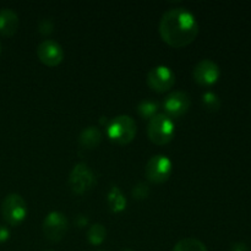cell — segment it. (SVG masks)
<instances>
[{"label": "cell", "instance_id": "6da1fadb", "mask_svg": "<svg viewBox=\"0 0 251 251\" xmlns=\"http://www.w3.org/2000/svg\"><path fill=\"white\" fill-rule=\"evenodd\" d=\"M159 34L164 43L172 48H184L193 43L199 34L195 15L185 7L169 9L159 21Z\"/></svg>", "mask_w": 251, "mask_h": 251}, {"label": "cell", "instance_id": "7a4b0ae2", "mask_svg": "<svg viewBox=\"0 0 251 251\" xmlns=\"http://www.w3.org/2000/svg\"><path fill=\"white\" fill-rule=\"evenodd\" d=\"M107 136L118 145H127L136 136V122L130 115L122 114L114 117L107 125Z\"/></svg>", "mask_w": 251, "mask_h": 251}, {"label": "cell", "instance_id": "3957f363", "mask_svg": "<svg viewBox=\"0 0 251 251\" xmlns=\"http://www.w3.org/2000/svg\"><path fill=\"white\" fill-rule=\"evenodd\" d=\"M176 134L173 119L164 113H158L152 119H150L147 125V136L152 144L157 146H164L173 140Z\"/></svg>", "mask_w": 251, "mask_h": 251}, {"label": "cell", "instance_id": "277c9868", "mask_svg": "<svg viewBox=\"0 0 251 251\" xmlns=\"http://www.w3.org/2000/svg\"><path fill=\"white\" fill-rule=\"evenodd\" d=\"M27 203L20 194H9L4 199L1 205V215L7 225L19 226L25 221L27 216Z\"/></svg>", "mask_w": 251, "mask_h": 251}, {"label": "cell", "instance_id": "5b68a950", "mask_svg": "<svg viewBox=\"0 0 251 251\" xmlns=\"http://www.w3.org/2000/svg\"><path fill=\"white\" fill-rule=\"evenodd\" d=\"M68 183L69 188L74 194L82 195L95 186L96 176L87 164L77 163L71 169Z\"/></svg>", "mask_w": 251, "mask_h": 251}, {"label": "cell", "instance_id": "8992f818", "mask_svg": "<svg viewBox=\"0 0 251 251\" xmlns=\"http://www.w3.org/2000/svg\"><path fill=\"white\" fill-rule=\"evenodd\" d=\"M173 172V163L164 154L152 156L145 167V174L150 183L163 184L171 178Z\"/></svg>", "mask_w": 251, "mask_h": 251}, {"label": "cell", "instance_id": "52a82bcc", "mask_svg": "<svg viewBox=\"0 0 251 251\" xmlns=\"http://www.w3.org/2000/svg\"><path fill=\"white\" fill-rule=\"evenodd\" d=\"M69 228V221L66 216L63 212L59 211H53L48 213L47 217L44 218L43 226V234L49 242L58 243L65 237L66 232Z\"/></svg>", "mask_w": 251, "mask_h": 251}, {"label": "cell", "instance_id": "ba28073f", "mask_svg": "<svg viewBox=\"0 0 251 251\" xmlns=\"http://www.w3.org/2000/svg\"><path fill=\"white\" fill-rule=\"evenodd\" d=\"M176 83V74L166 65L152 68L147 74V85L157 93H164L171 90Z\"/></svg>", "mask_w": 251, "mask_h": 251}, {"label": "cell", "instance_id": "9c48e42d", "mask_svg": "<svg viewBox=\"0 0 251 251\" xmlns=\"http://www.w3.org/2000/svg\"><path fill=\"white\" fill-rule=\"evenodd\" d=\"M190 96L184 91H174V92L169 93L162 103L164 114L168 115L171 119H178V118L185 115L190 109Z\"/></svg>", "mask_w": 251, "mask_h": 251}, {"label": "cell", "instance_id": "30bf717a", "mask_svg": "<svg viewBox=\"0 0 251 251\" xmlns=\"http://www.w3.org/2000/svg\"><path fill=\"white\" fill-rule=\"evenodd\" d=\"M37 56L39 61L48 68H55L64 60V49L54 39H44L37 47Z\"/></svg>", "mask_w": 251, "mask_h": 251}, {"label": "cell", "instance_id": "8fae6325", "mask_svg": "<svg viewBox=\"0 0 251 251\" xmlns=\"http://www.w3.org/2000/svg\"><path fill=\"white\" fill-rule=\"evenodd\" d=\"M221 76L220 66L210 59H202L195 65L193 77L198 85L202 87H211L218 81Z\"/></svg>", "mask_w": 251, "mask_h": 251}, {"label": "cell", "instance_id": "7c38bea8", "mask_svg": "<svg viewBox=\"0 0 251 251\" xmlns=\"http://www.w3.org/2000/svg\"><path fill=\"white\" fill-rule=\"evenodd\" d=\"M19 25V15H17V12L15 10L9 9V7H2V9H0V33L2 36H14L17 32Z\"/></svg>", "mask_w": 251, "mask_h": 251}, {"label": "cell", "instance_id": "4fadbf2b", "mask_svg": "<svg viewBox=\"0 0 251 251\" xmlns=\"http://www.w3.org/2000/svg\"><path fill=\"white\" fill-rule=\"evenodd\" d=\"M102 142V132L96 126H87L81 131L78 136V144L86 150H95Z\"/></svg>", "mask_w": 251, "mask_h": 251}, {"label": "cell", "instance_id": "5bb4252c", "mask_svg": "<svg viewBox=\"0 0 251 251\" xmlns=\"http://www.w3.org/2000/svg\"><path fill=\"white\" fill-rule=\"evenodd\" d=\"M108 207L112 212L119 213L126 208V199L118 186H113L107 196Z\"/></svg>", "mask_w": 251, "mask_h": 251}, {"label": "cell", "instance_id": "9a60e30c", "mask_svg": "<svg viewBox=\"0 0 251 251\" xmlns=\"http://www.w3.org/2000/svg\"><path fill=\"white\" fill-rule=\"evenodd\" d=\"M159 103L153 100H144L137 105V113L142 119H152L158 114Z\"/></svg>", "mask_w": 251, "mask_h": 251}, {"label": "cell", "instance_id": "2e32d148", "mask_svg": "<svg viewBox=\"0 0 251 251\" xmlns=\"http://www.w3.org/2000/svg\"><path fill=\"white\" fill-rule=\"evenodd\" d=\"M107 238V229L102 223H95L87 230V239L92 245H100Z\"/></svg>", "mask_w": 251, "mask_h": 251}, {"label": "cell", "instance_id": "e0dca14e", "mask_svg": "<svg viewBox=\"0 0 251 251\" xmlns=\"http://www.w3.org/2000/svg\"><path fill=\"white\" fill-rule=\"evenodd\" d=\"M173 251H207V248L201 240L195 238H185L176 243Z\"/></svg>", "mask_w": 251, "mask_h": 251}, {"label": "cell", "instance_id": "ac0fdd59", "mask_svg": "<svg viewBox=\"0 0 251 251\" xmlns=\"http://www.w3.org/2000/svg\"><path fill=\"white\" fill-rule=\"evenodd\" d=\"M201 102H202L203 108L207 112L215 113L217 110H220L221 108L220 97L215 92H212V91H207V92L203 93L202 97H201Z\"/></svg>", "mask_w": 251, "mask_h": 251}, {"label": "cell", "instance_id": "d6986e66", "mask_svg": "<svg viewBox=\"0 0 251 251\" xmlns=\"http://www.w3.org/2000/svg\"><path fill=\"white\" fill-rule=\"evenodd\" d=\"M132 198L136 199V200H145V199L149 198L150 195V188L147 184L145 183H139L132 188Z\"/></svg>", "mask_w": 251, "mask_h": 251}, {"label": "cell", "instance_id": "ffe728a7", "mask_svg": "<svg viewBox=\"0 0 251 251\" xmlns=\"http://www.w3.org/2000/svg\"><path fill=\"white\" fill-rule=\"evenodd\" d=\"M39 33L43 36H49L54 31V22L50 19H43L38 24Z\"/></svg>", "mask_w": 251, "mask_h": 251}, {"label": "cell", "instance_id": "44dd1931", "mask_svg": "<svg viewBox=\"0 0 251 251\" xmlns=\"http://www.w3.org/2000/svg\"><path fill=\"white\" fill-rule=\"evenodd\" d=\"M10 239V229L5 226L0 225V244L7 242Z\"/></svg>", "mask_w": 251, "mask_h": 251}, {"label": "cell", "instance_id": "7402d4cb", "mask_svg": "<svg viewBox=\"0 0 251 251\" xmlns=\"http://www.w3.org/2000/svg\"><path fill=\"white\" fill-rule=\"evenodd\" d=\"M230 251H250V249H249V247L245 244V243L238 242V243H234V244L232 245Z\"/></svg>", "mask_w": 251, "mask_h": 251}, {"label": "cell", "instance_id": "603a6c76", "mask_svg": "<svg viewBox=\"0 0 251 251\" xmlns=\"http://www.w3.org/2000/svg\"><path fill=\"white\" fill-rule=\"evenodd\" d=\"M87 223H88V218L85 217L83 215H78L77 217L75 218V225L77 226V227L82 228L85 227V226H87Z\"/></svg>", "mask_w": 251, "mask_h": 251}, {"label": "cell", "instance_id": "cb8c5ba5", "mask_svg": "<svg viewBox=\"0 0 251 251\" xmlns=\"http://www.w3.org/2000/svg\"><path fill=\"white\" fill-rule=\"evenodd\" d=\"M123 251H134V250H131V249H125V250H123Z\"/></svg>", "mask_w": 251, "mask_h": 251}, {"label": "cell", "instance_id": "d4e9b609", "mask_svg": "<svg viewBox=\"0 0 251 251\" xmlns=\"http://www.w3.org/2000/svg\"><path fill=\"white\" fill-rule=\"evenodd\" d=\"M97 251H107V250H97Z\"/></svg>", "mask_w": 251, "mask_h": 251}, {"label": "cell", "instance_id": "484cf974", "mask_svg": "<svg viewBox=\"0 0 251 251\" xmlns=\"http://www.w3.org/2000/svg\"><path fill=\"white\" fill-rule=\"evenodd\" d=\"M47 251H51V250H47Z\"/></svg>", "mask_w": 251, "mask_h": 251}, {"label": "cell", "instance_id": "4316f807", "mask_svg": "<svg viewBox=\"0 0 251 251\" xmlns=\"http://www.w3.org/2000/svg\"><path fill=\"white\" fill-rule=\"evenodd\" d=\"M250 105H251V104H250Z\"/></svg>", "mask_w": 251, "mask_h": 251}]
</instances>
